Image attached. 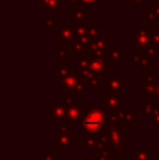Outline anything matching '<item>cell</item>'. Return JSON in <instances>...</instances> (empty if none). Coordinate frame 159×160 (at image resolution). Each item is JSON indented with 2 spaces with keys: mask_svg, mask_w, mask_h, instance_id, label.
Returning <instances> with one entry per match:
<instances>
[{
  "mask_svg": "<svg viewBox=\"0 0 159 160\" xmlns=\"http://www.w3.org/2000/svg\"><path fill=\"white\" fill-rule=\"evenodd\" d=\"M156 107H157V102L151 100H143L141 102V114L144 117H151L154 113Z\"/></svg>",
  "mask_w": 159,
  "mask_h": 160,
  "instance_id": "24",
  "label": "cell"
},
{
  "mask_svg": "<svg viewBox=\"0 0 159 160\" xmlns=\"http://www.w3.org/2000/svg\"><path fill=\"white\" fill-rule=\"evenodd\" d=\"M111 37L107 36V37H102L97 38L95 40H92L88 45H87L86 49V55H106L107 51L109 50V48L111 47Z\"/></svg>",
  "mask_w": 159,
  "mask_h": 160,
  "instance_id": "11",
  "label": "cell"
},
{
  "mask_svg": "<svg viewBox=\"0 0 159 160\" xmlns=\"http://www.w3.org/2000/svg\"><path fill=\"white\" fill-rule=\"evenodd\" d=\"M131 160H152V147L137 145L131 152Z\"/></svg>",
  "mask_w": 159,
  "mask_h": 160,
  "instance_id": "19",
  "label": "cell"
},
{
  "mask_svg": "<svg viewBox=\"0 0 159 160\" xmlns=\"http://www.w3.org/2000/svg\"><path fill=\"white\" fill-rule=\"evenodd\" d=\"M155 160H159V155H158V156H156V158H155Z\"/></svg>",
  "mask_w": 159,
  "mask_h": 160,
  "instance_id": "40",
  "label": "cell"
},
{
  "mask_svg": "<svg viewBox=\"0 0 159 160\" xmlns=\"http://www.w3.org/2000/svg\"><path fill=\"white\" fill-rule=\"evenodd\" d=\"M107 56H108L111 61H119L122 58L127 57V52L123 51L120 46H118V47L111 46L110 48H109V50L107 51Z\"/></svg>",
  "mask_w": 159,
  "mask_h": 160,
  "instance_id": "26",
  "label": "cell"
},
{
  "mask_svg": "<svg viewBox=\"0 0 159 160\" xmlns=\"http://www.w3.org/2000/svg\"><path fill=\"white\" fill-rule=\"evenodd\" d=\"M102 105L108 111L119 109L121 106H122V103H121V94L107 93L106 95L102 97Z\"/></svg>",
  "mask_w": 159,
  "mask_h": 160,
  "instance_id": "17",
  "label": "cell"
},
{
  "mask_svg": "<svg viewBox=\"0 0 159 160\" xmlns=\"http://www.w3.org/2000/svg\"><path fill=\"white\" fill-rule=\"evenodd\" d=\"M149 118H151V124L156 128V131H159V105H157L154 113Z\"/></svg>",
  "mask_w": 159,
  "mask_h": 160,
  "instance_id": "31",
  "label": "cell"
},
{
  "mask_svg": "<svg viewBox=\"0 0 159 160\" xmlns=\"http://www.w3.org/2000/svg\"><path fill=\"white\" fill-rule=\"evenodd\" d=\"M144 52L146 53V56L151 60V62H155L157 60V58L159 57V46L149 44V46L147 47V49Z\"/></svg>",
  "mask_w": 159,
  "mask_h": 160,
  "instance_id": "27",
  "label": "cell"
},
{
  "mask_svg": "<svg viewBox=\"0 0 159 160\" xmlns=\"http://www.w3.org/2000/svg\"><path fill=\"white\" fill-rule=\"evenodd\" d=\"M84 34H86V22L75 24V31H74L75 39H77V37L84 35Z\"/></svg>",
  "mask_w": 159,
  "mask_h": 160,
  "instance_id": "33",
  "label": "cell"
},
{
  "mask_svg": "<svg viewBox=\"0 0 159 160\" xmlns=\"http://www.w3.org/2000/svg\"><path fill=\"white\" fill-rule=\"evenodd\" d=\"M87 56V55H86ZM89 64L88 69L93 73L99 76H107V73L111 71V61L109 57L106 55H88Z\"/></svg>",
  "mask_w": 159,
  "mask_h": 160,
  "instance_id": "6",
  "label": "cell"
},
{
  "mask_svg": "<svg viewBox=\"0 0 159 160\" xmlns=\"http://www.w3.org/2000/svg\"><path fill=\"white\" fill-rule=\"evenodd\" d=\"M108 131V145L115 157L127 160V131L116 123L107 122Z\"/></svg>",
  "mask_w": 159,
  "mask_h": 160,
  "instance_id": "2",
  "label": "cell"
},
{
  "mask_svg": "<svg viewBox=\"0 0 159 160\" xmlns=\"http://www.w3.org/2000/svg\"><path fill=\"white\" fill-rule=\"evenodd\" d=\"M68 106L64 100H53L46 109V113L52 121H63L67 116Z\"/></svg>",
  "mask_w": 159,
  "mask_h": 160,
  "instance_id": "14",
  "label": "cell"
},
{
  "mask_svg": "<svg viewBox=\"0 0 159 160\" xmlns=\"http://www.w3.org/2000/svg\"><path fill=\"white\" fill-rule=\"evenodd\" d=\"M57 86L60 87L62 92H70L71 95L75 97H85L87 95L86 87L80 81L77 72H74V73L71 72L62 78L58 80Z\"/></svg>",
  "mask_w": 159,
  "mask_h": 160,
  "instance_id": "4",
  "label": "cell"
},
{
  "mask_svg": "<svg viewBox=\"0 0 159 160\" xmlns=\"http://www.w3.org/2000/svg\"><path fill=\"white\" fill-rule=\"evenodd\" d=\"M72 71V67L70 65H67V64H61V65H58L57 67V81L62 78L63 76H66L67 74L71 73Z\"/></svg>",
  "mask_w": 159,
  "mask_h": 160,
  "instance_id": "30",
  "label": "cell"
},
{
  "mask_svg": "<svg viewBox=\"0 0 159 160\" xmlns=\"http://www.w3.org/2000/svg\"><path fill=\"white\" fill-rule=\"evenodd\" d=\"M108 110L102 105L87 106L86 109L82 110L79 121L82 130L93 135H98L107 128V114Z\"/></svg>",
  "mask_w": 159,
  "mask_h": 160,
  "instance_id": "1",
  "label": "cell"
},
{
  "mask_svg": "<svg viewBox=\"0 0 159 160\" xmlns=\"http://www.w3.org/2000/svg\"><path fill=\"white\" fill-rule=\"evenodd\" d=\"M77 76L80 78V81L84 84V86L91 87V89L93 92H102V76L96 75L95 73L91 71L89 69H85L83 71L77 73Z\"/></svg>",
  "mask_w": 159,
  "mask_h": 160,
  "instance_id": "13",
  "label": "cell"
},
{
  "mask_svg": "<svg viewBox=\"0 0 159 160\" xmlns=\"http://www.w3.org/2000/svg\"><path fill=\"white\" fill-rule=\"evenodd\" d=\"M61 99L66 101L67 106H68V111H67V116L63 121L70 124L72 128H74L79 122L80 114L82 111V103L80 100H77V97L72 95L62 96Z\"/></svg>",
  "mask_w": 159,
  "mask_h": 160,
  "instance_id": "7",
  "label": "cell"
},
{
  "mask_svg": "<svg viewBox=\"0 0 159 160\" xmlns=\"http://www.w3.org/2000/svg\"><path fill=\"white\" fill-rule=\"evenodd\" d=\"M107 2H121V0H107Z\"/></svg>",
  "mask_w": 159,
  "mask_h": 160,
  "instance_id": "38",
  "label": "cell"
},
{
  "mask_svg": "<svg viewBox=\"0 0 159 160\" xmlns=\"http://www.w3.org/2000/svg\"><path fill=\"white\" fill-rule=\"evenodd\" d=\"M71 22L73 24H79L86 22V8L79 2H72V11H71Z\"/></svg>",
  "mask_w": 159,
  "mask_h": 160,
  "instance_id": "18",
  "label": "cell"
},
{
  "mask_svg": "<svg viewBox=\"0 0 159 160\" xmlns=\"http://www.w3.org/2000/svg\"><path fill=\"white\" fill-rule=\"evenodd\" d=\"M112 157L113 155L109 148H102V149L96 150V160H111Z\"/></svg>",
  "mask_w": 159,
  "mask_h": 160,
  "instance_id": "29",
  "label": "cell"
},
{
  "mask_svg": "<svg viewBox=\"0 0 159 160\" xmlns=\"http://www.w3.org/2000/svg\"><path fill=\"white\" fill-rule=\"evenodd\" d=\"M127 2H141V1H144V0H127Z\"/></svg>",
  "mask_w": 159,
  "mask_h": 160,
  "instance_id": "37",
  "label": "cell"
},
{
  "mask_svg": "<svg viewBox=\"0 0 159 160\" xmlns=\"http://www.w3.org/2000/svg\"><path fill=\"white\" fill-rule=\"evenodd\" d=\"M127 91V76L117 75L111 70V75H107V93L121 94Z\"/></svg>",
  "mask_w": 159,
  "mask_h": 160,
  "instance_id": "10",
  "label": "cell"
},
{
  "mask_svg": "<svg viewBox=\"0 0 159 160\" xmlns=\"http://www.w3.org/2000/svg\"><path fill=\"white\" fill-rule=\"evenodd\" d=\"M42 12H51V11L61 12V0H42Z\"/></svg>",
  "mask_w": 159,
  "mask_h": 160,
  "instance_id": "22",
  "label": "cell"
},
{
  "mask_svg": "<svg viewBox=\"0 0 159 160\" xmlns=\"http://www.w3.org/2000/svg\"><path fill=\"white\" fill-rule=\"evenodd\" d=\"M79 2V0H61V2Z\"/></svg>",
  "mask_w": 159,
  "mask_h": 160,
  "instance_id": "36",
  "label": "cell"
},
{
  "mask_svg": "<svg viewBox=\"0 0 159 160\" xmlns=\"http://www.w3.org/2000/svg\"><path fill=\"white\" fill-rule=\"evenodd\" d=\"M156 73L155 71H146L145 75L141 78V95L155 96L156 95Z\"/></svg>",
  "mask_w": 159,
  "mask_h": 160,
  "instance_id": "12",
  "label": "cell"
},
{
  "mask_svg": "<svg viewBox=\"0 0 159 160\" xmlns=\"http://www.w3.org/2000/svg\"><path fill=\"white\" fill-rule=\"evenodd\" d=\"M86 35L89 37V39L95 40L97 38L102 37V28L98 26L96 21H86Z\"/></svg>",
  "mask_w": 159,
  "mask_h": 160,
  "instance_id": "20",
  "label": "cell"
},
{
  "mask_svg": "<svg viewBox=\"0 0 159 160\" xmlns=\"http://www.w3.org/2000/svg\"><path fill=\"white\" fill-rule=\"evenodd\" d=\"M51 144L57 147V150L60 152H70L72 147L77 144V138L72 133V127L67 122L62 123L57 127L56 135L51 137Z\"/></svg>",
  "mask_w": 159,
  "mask_h": 160,
  "instance_id": "3",
  "label": "cell"
},
{
  "mask_svg": "<svg viewBox=\"0 0 159 160\" xmlns=\"http://www.w3.org/2000/svg\"><path fill=\"white\" fill-rule=\"evenodd\" d=\"M42 24L47 32H57L58 30V19L56 17H42Z\"/></svg>",
  "mask_w": 159,
  "mask_h": 160,
  "instance_id": "25",
  "label": "cell"
},
{
  "mask_svg": "<svg viewBox=\"0 0 159 160\" xmlns=\"http://www.w3.org/2000/svg\"><path fill=\"white\" fill-rule=\"evenodd\" d=\"M69 57L68 53V47L64 46H58L57 47V60L61 62L62 64H67V59Z\"/></svg>",
  "mask_w": 159,
  "mask_h": 160,
  "instance_id": "28",
  "label": "cell"
},
{
  "mask_svg": "<svg viewBox=\"0 0 159 160\" xmlns=\"http://www.w3.org/2000/svg\"><path fill=\"white\" fill-rule=\"evenodd\" d=\"M87 45L81 42L80 40L74 39L72 42L70 47H68V53L69 56H75V57H79L82 55L83 52H86Z\"/></svg>",
  "mask_w": 159,
  "mask_h": 160,
  "instance_id": "21",
  "label": "cell"
},
{
  "mask_svg": "<svg viewBox=\"0 0 159 160\" xmlns=\"http://www.w3.org/2000/svg\"><path fill=\"white\" fill-rule=\"evenodd\" d=\"M104 145L99 141V137L89 134L85 131H81V149L82 150H98L102 149Z\"/></svg>",
  "mask_w": 159,
  "mask_h": 160,
  "instance_id": "15",
  "label": "cell"
},
{
  "mask_svg": "<svg viewBox=\"0 0 159 160\" xmlns=\"http://www.w3.org/2000/svg\"><path fill=\"white\" fill-rule=\"evenodd\" d=\"M74 31L75 24H73L72 22L63 21L61 26L57 30V42H61L62 46L64 47H70L72 42L75 39Z\"/></svg>",
  "mask_w": 159,
  "mask_h": 160,
  "instance_id": "9",
  "label": "cell"
},
{
  "mask_svg": "<svg viewBox=\"0 0 159 160\" xmlns=\"http://www.w3.org/2000/svg\"><path fill=\"white\" fill-rule=\"evenodd\" d=\"M131 58L132 67H140V69L144 72L151 70V60L148 59V57H147L144 51L135 49L134 51H132Z\"/></svg>",
  "mask_w": 159,
  "mask_h": 160,
  "instance_id": "16",
  "label": "cell"
},
{
  "mask_svg": "<svg viewBox=\"0 0 159 160\" xmlns=\"http://www.w3.org/2000/svg\"><path fill=\"white\" fill-rule=\"evenodd\" d=\"M107 122L116 123L120 127H135L136 111L127 110L125 106H121L119 109L109 111L107 114Z\"/></svg>",
  "mask_w": 159,
  "mask_h": 160,
  "instance_id": "5",
  "label": "cell"
},
{
  "mask_svg": "<svg viewBox=\"0 0 159 160\" xmlns=\"http://www.w3.org/2000/svg\"><path fill=\"white\" fill-rule=\"evenodd\" d=\"M151 26L142 28L137 26L135 31L131 32V46L141 51H145L151 44Z\"/></svg>",
  "mask_w": 159,
  "mask_h": 160,
  "instance_id": "8",
  "label": "cell"
},
{
  "mask_svg": "<svg viewBox=\"0 0 159 160\" xmlns=\"http://www.w3.org/2000/svg\"><path fill=\"white\" fill-rule=\"evenodd\" d=\"M146 21L159 22V2H153L146 8Z\"/></svg>",
  "mask_w": 159,
  "mask_h": 160,
  "instance_id": "23",
  "label": "cell"
},
{
  "mask_svg": "<svg viewBox=\"0 0 159 160\" xmlns=\"http://www.w3.org/2000/svg\"><path fill=\"white\" fill-rule=\"evenodd\" d=\"M42 160H58L57 150H42Z\"/></svg>",
  "mask_w": 159,
  "mask_h": 160,
  "instance_id": "32",
  "label": "cell"
},
{
  "mask_svg": "<svg viewBox=\"0 0 159 160\" xmlns=\"http://www.w3.org/2000/svg\"><path fill=\"white\" fill-rule=\"evenodd\" d=\"M102 0H79V3L84 6L85 8H95Z\"/></svg>",
  "mask_w": 159,
  "mask_h": 160,
  "instance_id": "35",
  "label": "cell"
},
{
  "mask_svg": "<svg viewBox=\"0 0 159 160\" xmlns=\"http://www.w3.org/2000/svg\"><path fill=\"white\" fill-rule=\"evenodd\" d=\"M149 35H151V44L159 46V26H157L154 31L152 30Z\"/></svg>",
  "mask_w": 159,
  "mask_h": 160,
  "instance_id": "34",
  "label": "cell"
},
{
  "mask_svg": "<svg viewBox=\"0 0 159 160\" xmlns=\"http://www.w3.org/2000/svg\"><path fill=\"white\" fill-rule=\"evenodd\" d=\"M156 102H157V105H159V96H156Z\"/></svg>",
  "mask_w": 159,
  "mask_h": 160,
  "instance_id": "39",
  "label": "cell"
}]
</instances>
